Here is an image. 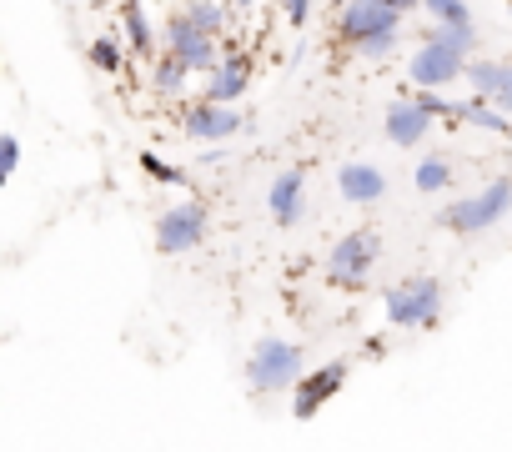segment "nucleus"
<instances>
[{
	"mask_svg": "<svg viewBox=\"0 0 512 452\" xmlns=\"http://www.w3.org/2000/svg\"><path fill=\"white\" fill-rule=\"evenodd\" d=\"M267 211H272V221L282 226V232H292V226L307 216V176H302L297 166H287V171H277V176H272Z\"/></svg>",
	"mask_w": 512,
	"mask_h": 452,
	"instance_id": "13",
	"label": "nucleus"
},
{
	"mask_svg": "<svg viewBox=\"0 0 512 452\" xmlns=\"http://www.w3.org/2000/svg\"><path fill=\"white\" fill-rule=\"evenodd\" d=\"M191 76H196V71H191L181 56H171V51H161V56L151 61V86H156L161 101H181L186 86H191Z\"/></svg>",
	"mask_w": 512,
	"mask_h": 452,
	"instance_id": "16",
	"label": "nucleus"
},
{
	"mask_svg": "<svg viewBox=\"0 0 512 452\" xmlns=\"http://www.w3.org/2000/svg\"><path fill=\"white\" fill-rule=\"evenodd\" d=\"M337 191L352 206H377L387 196V171L372 166V161H342L337 166Z\"/></svg>",
	"mask_w": 512,
	"mask_h": 452,
	"instance_id": "14",
	"label": "nucleus"
},
{
	"mask_svg": "<svg viewBox=\"0 0 512 452\" xmlns=\"http://www.w3.org/2000/svg\"><path fill=\"white\" fill-rule=\"evenodd\" d=\"M407 96H417L422 111H432V116H442V121H457V101H452L447 91H432V86H412V81H407Z\"/></svg>",
	"mask_w": 512,
	"mask_h": 452,
	"instance_id": "24",
	"label": "nucleus"
},
{
	"mask_svg": "<svg viewBox=\"0 0 512 452\" xmlns=\"http://www.w3.org/2000/svg\"><path fill=\"white\" fill-rule=\"evenodd\" d=\"M342 387H347V362H342V357L322 362L317 372H307V377L292 387V417H297V422H312Z\"/></svg>",
	"mask_w": 512,
	"mask_h": 452,
	"instance_id": "9",
	"label": "nucleus"
},
{
	"mask_svg": "<svg viewBox=\"0 0 512 452\" xmlns=\"http://www.w3.org/2000/svg\"><path fill=\"white\" fill-rule=\"evenodd\" d=\"M417 191H427V196H437V191H447L452 186V166H447V156L442 151H427L422 161H417Z\"/></svg>",
	"mask_w": 512,
	"mask_h": 452,
	"instance_id": "19",
	"label": "nucleus"
},
{
	"mask_svg": "<svg viewBox=\"0 0 512 452\" xmlns=\"http://www.w3.org/2000/svg\"><path fill=\"white\" fill-rule=\"evenodd\" d=\"M226 6H231V11H251V6H256V0H226Z\"/></svg>",
	"mask_w": 512,
	"mask_h": 452,
	"instance_id": "31",
	"label": "nucleus"
},
{
	"mask_svg": "<svg viewBox=\"0 0 512 452\" xmlns=\"http://www.w3.org/2000/svg\"><path fill=\"white\" fill-rule=\"evenodd\" d=\"M407 81L412 86H432V91H447L452 81H467V56L442 46V41H417L412 61H407Z\"/></svg>",
	"mask_w": 512,
	"mask_h": 452,
	"instance_id": "7",
	"label": "nucleus"
},
{
	"mask_svg": "<svg viewBox=\"0 0 512 452\" xmlns=\"http://www.w3.org/2000/svg\"><path fill=\"white\" fill-rule=\"evenodd\" d=\"M181 11H186V16H191V21L206 31V36H216V41L226 36V11H231L226 0H186Z\"/></svg>",
	"mask_w": 512,
	"mask_h": 452,
	"instance_id": "20",
	"label": "nucleus"
},
{
	"mask_svg": "<svg viewBox=\"0 0 512 452\" xmlns=\"http://www.w3.org/2000/svg\"><path fill=\"white\" fill-rule=\"evenodd\" d=\"M457 121H467V126H477V131H492V136H512V116H507L497 101H487V96L457 101Z\"/></svg>",
	"mask_w": 512,
	"mask_h": 452,
	"instance_id": "17",
	"label": "nucleus"
},
{
	"mask_svg": "<svg viewBox=\"0 0 512 452\" xmlns=\"http://www.w3.org/2000/svg\"><path fill=\"white\" fill-rule=\"evenodd\" d=\"M246 387L256 397H272V392H292L302 377H307V352L302 342H287V337H262L251 352H246V367H241Z\"/></svg>",
	"mask_w": 512,
	"mask_h": 452,
	"instance_id": "1",
	"label": "nucleus"
},
{
	"mask_svg": "<svg viewBox=\"0 0 512 452\" xmlns=\"http://www.w3.org/2000/svg\"><path fill=\"white\" fill-rule=\"evenodd\" d=\"M161 51L181 56L196 76H211V71H216V61L226 56V51H221V41H216V36H206L186 11H176V16L161 26Z\"/></svg>",
	"mask_w": 512,
	"mask_h": 452,
	"instance_id": "6",
	"label": "nucleus"
},
{
	"mask_svg": "<svg viewBox=\"0 0 512 452\" xmlns=\"http://www.w3.org/2000/svg\"><path fill=\"white\" fill-rule=\"evenodd\" d=\"M502 71H507V61H487V56H472L467 61V86H472V96H497V86H502Z\"/></svg>",
	"mask_w": 512,
	"mask_h": 452,
	"instance_id": "18",
	"label": "nucleus"
},
{
	"mask_svg": "<svg viewBox=\"0 0 512 452\" xmlns=\"http://www.w3.org/2000/svg\"><path fill=\"white\" fill-rule=\"evenodd\" d=\"M141 171H146L151 181H161V186H186V171L171 166V161H161L156 151H141Z\"/></svg>",
	"mask_w": 512,
	"mask_h": 452,
	"instance_id": "25",
	"label": "nucleus"
},
{
	"mask_svg": "<svg viewBox=\"0 0 512 452\" xmlns=\"http://www.w3.org/2000/svg\"><path fill=\"white\" fill-rule=\"evenodd\" d=\"M206 232H211L206 201H176L156 216V252L161 257H186L206 242Z\"/></svg>",
	"mask_w": 512,
	"mask_h": 452,
	"instance_id": "5",
	"label": "nucleus"
},
{
	"mask_svg": "<svg viewBox=\"0 0 512 452\" xmlns=\"http://www.w3.org/2000/svg\"><path fill=\"white\" fill-rule=\"evenodd\" d=\"M417 41H442V46H452V51H462L467 61L477 56V31L472 26H427V31H417Z\"/></svg>",
	"mask_w": 512,
	"mask_h": 452,
	"instance_id": "21",
	"label": "nucleus"
},
{
	"mask_svg": "<svg viewBox=\"0 0 512 452\" xmlns=\"http://www.w3.org/2000/svg\"><path fill=\"white\" fill-rule=\"evenodd\" d=\"M382 257V237H377V226H357V232L337 237L332 252H327V282L342 287V292H362L372 267Z\"/></svg>",
	"mask_w": 512,
	"mask_h": 452,
	"instance_id": "4",
	"label": "nucleus"
},
{
	"mask_svg": "<svg viewBox=\"0 0 512 452\" xmlns=\"http://www.w3.org/2000/svg\"><path fill=\"white\" fill-rule=\"evenodd\" d=\"M382 31H402L397 6H382V0H347L337 11V41H347V46H362L367 36H382Z\"/></svg>",
	"mask_w": 512,
	"mask_h": 452,
	"instance_id": "8",
	"label": "nucleus"
},
{
	"mask_svg": "<svg viewBox=\"0 0 512 452\" xmlns=\"http://www.w3.org/2000/svg\"><path fill=\"white\" fill-rule=\"evenodd\" d=\"M282 16H287L292 31H302V26L312 21V0H282Z\"/></svg>",
	"mask_w": 512,
	"mask_h": 452,
	"instance_id": "28",
	"label": "nucleus"
},
{
	"mask_svg": "<svg viewBox=\"0 0 512 452\" xmlns=\"http://www.w3.org/2000/svg\"><path fill=\"white\" fill-rule=\"evenodd\" d=\"M432 121H437V116H432V111H422V106H417V96H407V91H402V96L387 106L382 131H387V141H392V146L412 151V146H422V141L432 136Z\"/></svg>",
	"mask_w": 512,
	"mask_h": 452,
	"instance_id": "11",
	"label": "nucleus"
},
{
	"mask_svg": "<svg viewBox=\"0 0 512 452\" xmlns=\"http://www.w3.org/2000/svg\"><path fill=\"white\" fill-rule=\"evenodd\" d=\"M397 41H402V31H382V36H367L362 46H352L362 61H387L392 51H397Z\"/></svg>",
	"mask_w": 512,
	"mask_h": 452,
	"instance_id": "26",
	"label": "nucleus"
},
{
	"mask_svg": "<svg viewBox=\"0 0 512 452\" xmlns=\"http://www.w3.org/2000/svg\"><path fill=\"white\" fill-rule=\"evenodd\" d=\"M422 11L437 26H472V6H467V0H422Z\"/></svg>",
	"mask_w": 512,
	"mask_h": 452,
	"instance_id": "23",
	"label": "nucleus"
},
{
	"mask_svg": "<svg viewBox=\"0 0 512 452\" xmlns=\"http://www.w3.org/2000/svg\"><path fill=\"white\" fill-rule=\"evenodd\" d=\"M442 302H447L442 277H432V272H412V277H402L397 287H387V297H382V317H387V327L427 332V327H437Z\"/></svg>",
	"mask_w": 512,
	"mask_h": 452,
	"instance_id": "2",
	"label": "nucleus"
},
{
	"mask_svg": "<svg viewBox=\"0 0 512 452\" xmlns=\"http://www.w3.org/2000/svg\"><path fill=\"white\" fill-rule=\"evenodd\" d=\"M382 6H397V11H402V16H412V11H417V6H422V0H382Z\"/></svg>",
	"mask_w": 512,
	"mask_h": 452,
	"instance_id": "30",
	"label": "nucleus"
},
{
	"mask_svg": "<svg viewBox=\"0 0 512 452\" xmlns=\"http://www.w3.org/2000/svg\"><path fill=\"white\" fill-rule=\"evenodd\" d=\"M327 6H332V11H342V6H347V0H327Z\"/></svg>",
	"mask_w": 512,
	"mask_h": 452,
	"instance_id": "32",
	"label": "nucleus"
},
{
	"mask_svg": "<svg viewBox=\"0 0 512 452\" xmlns=\"http://www.w3.org/2000/svg\"><path fill=\"white\" fill-rule=\"evenodd\" d=\"M507 6H512V0H507Z\"/></svg>",
	"mask_w": 512,
	"mask_h": 452,
	"instance_id": "33",
	"label": "nucleus"
},
{
	"mask_svg": "<svg viewBox=\"0 0 512 452\" xmlns=\"http://www.w3.org/2000/svg\"><path fill=\"white\" fill-rule=\"evenodd\" d=\"M16 166H21V141H16V131H6L0 136V181H11Z\"/></svg>",
	"mask_w": 512,
	"mask_h": 452,
	"instance_id": "27",
	"label": "nucleus"
},
{
	"mask_svg": "<svg viewBox=\"0 0 512 452\" xmlns=\"http://www.w3.org/2000/svg\"><path fill=\"white\" fill-rule=\"evenodd\" d=\"M121 31H126V51L141 56V61H156V26L146 16L141 0H126L121 6Z\"/></svg>",
	"mask_w": 512,
	"mask_h": 452,
	"instance_id": "15",
	"label": "nucleus"
},
{
	"mask_svg": "<svg viewBox=\"0 0 512 452\" xmlns=\"http://www.w3.org/2000/svg\"><path fill=\"white\" fill-rule=\"evenodd\" d=\"M86 56H91V66H96V71H106V76H116V71L126 66V51H121V41H116V36H96V41L86 46Z\"/></svg>",
	"mask_w": 512,
	"mask_h": 452,
	"instance_id": "22",
	"label": "nucleus"
},
{
	"mask_svg": "<svg viewBox=\"0 0 512 452\" xmlns=\"http://www.w3.org/2000/svg\"><path fill=\"white\" fill-rule=\"evenodd\" d=\"M251 86V56L246 51H226L216 61L211 76H201V101H216V106H236Z\"/></svg>",
	"mask_w": 512,
	"mask_h": 452,
	"instance_id": "10",
	"label": "nucleus"
},
{
	"mask_svg": "<svg viewBox=\"0 0 512 452\" xmlns=\"http://www.w3.org/2000/svg\"><path fill=\"white\" fill-rule=\"evenodd\" d=\"M181 131L191 136V141H231L236 131H241V111H231V106H216V101H191L186 111H181Z\"/></svg>",
	"mask_w": 512,
	"mask_h": 452,
	"instance_id": "12",
	"label": "nucleus"
},
{
	"mask_svg": "<svg viewBox=\"0 0 512 452\" xmlns=\"http://www.w3.org/2000/svg\"><path fill=\"white\" fill-rule=\"evenodd\" d=\"M512 216V176H497L487 181L482 191L472 196H457L437 211V226H447L452 237H477V232H492V226H502Z\"/></svg>",
	"mask_w": 512,
	"mask_h": 452,
	"instance_id": "3",
	"label": "nucleus"
},
{
	"mask_svg": "<svg viewBox=\"0 0 512 452\" xmlns=\"http://www.w3.org/2000/svg\"><path fill=\"white\" fill-rule=\"evenodd\" d=\"M507 116H512V61H507V71H502V86H497V96H492Z\"/></svg>",
	"mask_w": 512,
	"mask_h": 452,
	"instance_id": "29",
	"label": "nucleus"
}]
</instances>
